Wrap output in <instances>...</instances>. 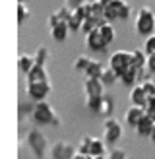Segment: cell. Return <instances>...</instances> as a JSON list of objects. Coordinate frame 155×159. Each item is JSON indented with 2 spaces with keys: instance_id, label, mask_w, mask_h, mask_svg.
Masks as SVG:
<instances>
[{
  "instance_id": "22",
  "label": "cell",
  "mask_w": 155,
  "mask_h": 159,
  "mask_svg": "<svg viewBox=\"0 0 155 159\" xmlns=\"http://www.w3.org/2000/svg\"><path fill=\"white\" fill-rule=\"evenodd\" d=\"M120 82H122L124 85H132V87H134V85L138 84V68L130 66L126 72L120 76Z\"/></svg>"
},
{
  "instance_id": "9",
  "label": "cell",
  "mask_w": 155,
  "mask_h": 159,
  "mask_svg": "<svg viewBox=\"0 0 155 159\" xmlns=\"http://www.w3.org/2000/svg\"><path fill=\"white\" fill-rule=\"evenodd\" d=\"M85 45H87V49L93 51V52H105L107 47H108L99 29H95V31H91V33L85 35Z\"/></svg>"
},
{
  "instance_id": "41",
  "label": "cell",
  "mask_w": 155,
  "mask_h": 159,
  "mask_svg": "<svg viewBox=\"0 0 155 159\" xmlns=\"http://www.w3.org/2000/svg\"><path fill=\"white\" fill-rule=\"evenodd\" d=\"M89 159H107V155H89Z\"/></svg>"
},
{
  "instance_id": "15",
  "label": "cell",
  "mask_w": 155,
  "mask_h": 159,
  "mask_svg": "<svg viewBox=\"0 0 155 159\" xmlns=\"http://www.w3.org/2000/svg\"><path fill=\"white\" fill-rule=\"evenodd\" d=\"M68 33H70V27H68V23H66V21H60V23H56L54 27H51V35H52L54 41H58V43L66 41Z\"/></svg>"
},
{
  "instance_id": "43",
  "label": "cell",
  "mask_w": 155,
  "mask_h": 159,
  "mask_svg": "<svg viewBox=\"0 0 155 159\" xmlns=\"http://www.w3.org/2000/svg\"><path fill=\"white\" fill-rule=\"evenodd\" d=\"M101 2H103L105 6H108V4H111V2H113V0H101Z\"/></svg>"
},
{
  "instance_id": "44",
  "label": "cell",
  "mask_w": 155,
  "mask_h": 159,
  "mask_svg": "<svg viewBox=\"0 0 155 159\" xmlns=\"http://www.w3.org/2000/svg\"><path fill=\"white\" fill-rule=\"evenodd\" d=\"M18 2H27V0H18Z\"/></svg>"
},
{
  "instance_id": "25",
  "label": "cell",
  "mask_w": 155,
  "mask_h": 159,
  "mask_svg": "<svg viewBox=\"0 0 155 159\" xmlns=\"http://www.w3.org/2000/svg\"><path fill=\"white\" fill-rule=\"evenodd\" d=\"M35 64H41V66H45L46 62H49V49H46V47H39V49L35 51Z\"/></svg>"
},
{
  "instance_id": "20",
  "label": "cell",
  "mask_w": 155,
  "mask_h": 159,
  "mask_svg": "<svg viewBox=\"0 0 155 159\" xmlns=\"http://www.w3.org/2000/svg\"><path fill=\"white\" fill-rule=\"evenodd\" d=\"M113 111H114V99L111 97V95H103V103H101V111H99V115H103L105 118L108 116H113Z\"/></svg>"
},
{
  "instance_id": "5",
  "label": "cell",
  "mask_w": 155,
  "mask_h": 159,
  "mask_svg": "<svg viewBox=\"0 0 155 159\" xmlns=\"http://www.w3.org/2000/svg\"><path fill=\"white\" fill-rule=\"evenodd\" d=\"M108 66L118 76H122L132 66V51H114L108 57Z\"/></svg>"
},
{
  "instance_id": "16",
  "label": "cell",
  "mask_w": 155,
  "mask_h": 159,
  "mask_svg": "<svg viewBox=\"0 0 155 159\" xmlns=\"http://www.w3.org/2000/svg\"><path fill=\"white\" fill-rule=\"evenodd\" d=\"M103 23H107V20L105 18H95V16H89L87 20L83 21V25H82V31L85 35L87 33H91V31H95V29H99Z\"/></svg>"
},
{
  "instance_id": "13",
  "label": "cell",
  "mask_w": 155,
  "mask_h": 159,
  "mask_svg": "<svg viewBox=\"0 0 155 159\" xmlns=\"http://www.w3.org/2000/svg\"><path fill=\"white\" fill-rule=\"evenodd\" d=\"M27 82H49V72H46V68L41 66V64H35L33 68L29 70V72L25 74Z\"/></svg>"
},
{
  "instance_id": "30",
  "label": "cell",
  "mask_w": 155,
  "mask_h": 159,
  "mask_svg": "<svg viewBox=\"0 0 155 159\" xmlns=\"http://www.w3.org/2000/svg\"><path fill=\"white\" fill-rule=\"evenodd\" d=\"M27 18H29V10H27L25 2H18V23L21 25Z\"/></svg>"
},
{
  "instance_id": "4",
  "label": "cell",
  "mask_w": 155,
  "mask_h": 159,
  "mask_svg": "<svg viewBox=\"0 0 155 159\" xmlns=\"http://www.w3.org/2000/svg\"><path fill=\"white\" fill-rule=\"evenodd\" d=\"M132 14V6L126 2V0H113L108 6H105V20L107 21H116V20H128Z\"/></svg>"
},
{
  "instance_id": "39",
  "label": "cell",
  "mask_w": 155,
  "mask_h": 159,
  "mask_svg": "<svg viewBox=\"0 0 155 159\" xmlns=\"http://www.w3.org/2000/svg\"><path fill=\"white\" fill-rule=\"evenodd\" d=\"M147 68H149L151 74H155V54H149V57H147Z\"/></svg>"
},
{
  "instance_id": "8",
  "label": "cell",
  "mask_w": 155,
  "mask_h": 159,
  "mask_svg": "<svg viewBox=\"0 0 155 159\" xmlns=\"http://www.w3.org/2000/svg\"><path fill=\"white\" fill-rule=\"evenodd\" d=\"M78 153V148H74L72 144H68L64 140H58L51 146V159H72L74 155Z\"/></svg>"
},
{
  "instance_id": "35",
  "label": "cell",
  "mask_w": 155,
  "mask_h": 159,
  "mask_svg": "<svg viewBox=\"0 0 155 159\" xmlns=\"http://www.w3.org/2000/svg\"><path fill=\"white\" fill-rule=\"evenodd\" d=\"M145 115L151 116L153 120H155V95H153V97H149V101H147V105H145Z\"/></svg>"
},
{
  "instance_id": "19",
  "label": "cell",
  "mask_w": 155,
  "mask_h": 159,
  "mask_svg": "<svg viewBox=\"0 0 155 159\" xmlns=\"http://www.w3.org/2000/svg\"><path fill=\"white\" fill-rule=\"evenodd\" d=\"M33 66H35V57L33 54H20L18 57V68L23 74H27Z\"/></svg>"
},
{
  "instance_id": "24",
  "label": "cell",
  "mask_w": 155,
  "mask_h": 159,
  "mask_svg": "<svg viewBox=\"0 0 155 159\" xmlns=\"http://www.w3.org/2000/svg\"><path fill=\"white\" fill-rule=\"evenodd\" d=\"M99 31H101V35H103V39L107 41V45H111L114 41V33H116V31H114V25H113L111 21L103 23V25L99 27Z\"/></svg>"
},
{
  "instance_id": "23",
  "label": "cell",
  "mask_w": 155,
  "mask_h": 159,
  "mask_svg": "<svg viewBox=\"0 0 155 159\" xmlns=\"http://www.w3.org/2000/svg\"><path fill=\"white\" fill-rule=\"evenodd\" d=\"M120 80V76L114 72V70L111 68V66H105V70H103V76H101V82H103L105 85H113V84H116Z\"/></svg>"
},
{
  "instance_id": "3",
  "label": "cell",
  "mask_w": 155,
  "mask_h": 159,
  "mask_svg": "<svg viewBox=\"0 0 155 159\" xmlns=\"http://www.w3.org/2000/svg\"><path fill=\"white\" fill-rule=\"evenodd\" d=\"M25 142H27V146L29 149L33 152L39 159H45L46 153L51 152V148H49V140H46V136L39 130V128H33V130H29L27 132V136H25Z\"/></svg>"
},
{
  "instance_id": "7",
  "label": "cell",
  "mask_w": 155,
  "mask_h": 159,
  "mask_svg": "<svg viewBox=\"0 0 155 159\" xmlns=\"http://www.w3.org/2000/svg\"><path fill=\"white\" fill-rule=\"evenodd\" d=\"M51 91H52L51 82H27V87H25L27 97L33 99L35 103L37 101H45L51 95Z\"/></svg>"
},
{
  "instance_id": "34",
  "label": "cell",
  "mask_w": 155,
  "mask_h": 159,
  "mask_svg": "<svg viewBox=\"0 0 155 159\" xmlns=\"http://www.w3.org/2000/svg\"><path fill=\"white\" fill-rule=\"evenodd\" d=\"M151 76H153V74L149 72V68H147V66L138 70V82H140V84H144V82H147V80H151Z\"/></svg>"
},
{
  "instance_id": "40",
  "label": "cell",
  "mask_w": 155,
  "mask_h": 159,
  "mask_svg": "<svg viewBox=\"0 0 155 159\" xmlns=\"http://www.w3.org/2000/svg\"><path fill=\"white\" fill-rule=\"evenodd\" d=\"M72 159H89V155H87V153H82V152H78V153H76Z\"/></svg>"
},
{
  "instance_id": "12",
  "label": "cell",
  "mask_w": 155,
  "mask_h": 159,
  "mask_svg": "<svg viewBox=\"0 0 155 159\" xmlns=\"http://www.w3.org/2000/svg\"><path fill=\"white\" fill-rule=\"evenodd\" d=\"M130 101H132V105H138V107H145V105H147L149 97H147V93L144 91V85H142V84H136L134 87H132V91H130Z\"/></svg>"
},
{
  "instance_id": "29",
  "label": "cell",
  "mask_w": 155,
  "mask_h": 159,
  "mask_svg": "<svg viewBox=\"0 0 155 159\" xmlns=\"http://www.w3.org/2000/svg\"><path fill=\"white\" fill-rule=\"evenodd\" d=\"M91 142H93V136H82L80 140V146H78V152H82V153H87L89 155V149H91Z\"/></svg>"
},
{
  "instance_id": "6",
  "label": "cell",
  "mask_w": 155,
  "mask_h": 159,
  "mask_svg": "<svg viewBox=\"0 0 155 159\" xmlns=\"http://www.w3.org/2000/svg\"><path fill=\"white\" fill-rule=\"evenodd\" d=\"M122 138V124L120 120H116L114 116H108L105 118L103 122V140L107 142V144H116Z\"/></svg>"
},
{
  "instance_id": "37",
  "label": "cell",
  "mask_w": 155,
  "mask_h": 159,
  "mask_svg": "<svg viewBox=\"0 0 155 159\" xmlns=\"http://www.w3.org/2000/svg\"><path fill=\"white\" fill-rule=\"evenodd\" d=\"M46 23H49V27H54L56 23H60V20H58V14H56V12H52V14L49 16V20H46Z\"/></svg>"
},
{
  "instance_id": "21",
  "label": "cell",
  "mask_w": 155,
  "mask_h": 159,
  "mask_svg": "<svg viewBox=\"0 0 155 159\" xmlns=\"http://www.w3.org/2000/svg\"><path fill=\"white\" fill-rule=\"evenodd\" d=\"M89 155H107V142L103 138H93Z\"/></svg>"
},
{
  "instance_id": "1",
  "label": "cell",
  "mask_w": 155,
  "mask_h": 159,
  "mask_svg": "<svg viewBox=\"0 0 155 159\" xmlns=\"http://www.w3.org/2000/svg\"><path fill=\"white\" fill-rule=\"evenodd\" d=\"M31 118L39 126H60V118L54 113V109L49 101H37L31 109Z\"/></svg>"
},
{
  "instance_id": "18",
  "label": "cell",
  "mask_w": 155,
  "mask_h": 159,
  "mask_svg": "<svg viewBox=\"0 0 155 159\" xmlns=\"http://www.w3.org/2000/svg\"><path fill=\"white\" fill-rule=\"evenodd\" d=\"M132 66L138 68V70L147 66V54H145V51H142V49H134V51H132Z\"/></svg>"
},
{
  "instance_id": "14",
  "label": "cell",
  "mask_w": 155,
  "mask_h": 159,
  "mask_svg": "<svg viewBox=\"0 0 155 159\" xmlns=\"http://www.w3.org/2000/svg\"><path fill=\"white\" fill-rule=\"evenodd\" d=\"M153 126H155V120H153L151 116H147V115H145L142 120H140V124L136 126L134 130H136V134H138L140 138H149V136H151Z\"/></svg>"
},
{
  "instance_id": "36",
  "label": "cell",
  "mask_w": 155,
  "mask_h": 159,
  "mask_svg": "<svg viewBox=\"0 0 155 159\" xmlns=\"http://www.w3.org/2000/svg\"><path fill=\"white\" fill-rule=\"evenodd\" d=\"M142 85H144V91L147 93V97H153L155 95V82L153 80H147V82H144Z\"/></svg>"
},
{
  "instance_id": "17",
  "label": "cell",
  "mask_w": 155,
  "mask_h": 159,
  "mask_svg": "<svg viewBox=\"0 0 155 159\" xmlns=\"http://www.w3.org/2000/svg\"><path fill=\"white\" fill-rule=\"evenodd\" d=\"M103 70H105V64L101 60H91V64L87 66V70H85V78H97V80H101Z\"/></svg>"
},
{
  "instance_id": "2",
  "label": "cell",
  "mask_w": 155,
  "mask_h": 159,
  "mask_svg": "<svg viewBox=\"0 0 155 159\" xmlns=\"http://www.w3.org/2000/svg\"><path fill=\"white\" fill-rule=\"evenodd\" d=\"M134 29L138 35L149 37L155 33V12L147 6H142L136 14V21H134Z\"/></svg>"
},
{
  "instance_id": "11",
  "label": "cell",
  "mask_w": 155,
  "mask_h": 159,
  "mask_svg": "<svg viewBox=\"0 0 155 159\" xmlns=\"http://www.w3.org/2000/svg\"><path fill=\"white\" fill-rule=\"evenodd\" d=\"M145 116V107H138V105H132L126 109V113H124V120L130 128H136L140 124V120Z\"/></svg>"
},
{
  "instance_id": "26",
  "label": "cell",
  "mask_w": 155,
  "mask_h": 159,
  "mask_svg": "<svg viewBox=\"0 0 155 159\" xmlns=\"http://www.w3.org/2000/svg\"><path fill=\"white\" fill-rule=\"evenodd\" d=\"M101 103H103V97H85V107H87L91 113H97L99 115Z\"/></svg>"
},
{
  "instance_id": "33",
  "label": "cell",
  "mask_w": 155,
  "mask_h": 159,
  "mask_svg": "<svg viewBox=\"0 0 155 159\" xmlns=\"http://www.w3.org/2000/svg\"><path fill=\"white\" fill-rule=\"evenodd\" d=\"M126 149H122V148H113L111 149V153L107 155V159H126Z\"/></svg>"
},
{
  "instance_id": "42",
  "label": "cell",
  "mask_w": 155,
  "mask_h": 159,
  "mask_svg": "<svg viewBox=\"0 0 155 159\" xmlns=\"http://www.w3.org/2000/svg\"><path fill=\"white\" fill-rule=\"evenodd\" d=\"M149 138H151V142L155 144V126H153V130H151V136H149Z\"/></svg>"
},
{
  "instance_id": "28",
  "label": "cell",
  "mask_w": 155,
  "mask_h": 159,
  "mask_svg": "<svg viewBox=\"0 0 155 159\" xmlns=\"http://www.w3.org/2000/svg\"><path fill=\"white\" fill-rule=\"evenodd\" d=\"M68 23V27L70 31H82V25H83V20L82 18H78V16L72 12V16H70V20L66 21Z\"/></svg>"
},
{
  "instance_id": "27",
  "label": "cell",
  "mask_w": 155,
  "mask_h": 159,
  "mask_svg": "<svg viewBox=\"0 0 155 159\" xmlns=\"http://www.w3.org/2000/svg\"><path fill=\"white\" fill-rule=\"evenodd\" d=\"M89 64H91V58H89V57H85V54H80V57L74 60V68L78 70V72H85Z\"/></svg>"
},
{
  "instance_id": "38",
  "label": "cell",
  "mask_w": 155,
  "mask_h": 159,
  "mask_svg": "<svg viewBox=\"0 0 155 159\" xmlns=\"http://www.w3.org/2000/svg\"><path fill=\"white\" fill-rule=\"evenodd\" d=\"M85 2H87V0H66V6H70L72 10H76V8H80Z\"/></svg>"
},
{
  "instance_id": "10",
  "label": "cell",
  "mask_w": 155,
  "mask_h": 159,
  "mask_svg": "<svg viewBox=\"0 0 155 159\" xmlns=\"http://www.w3.org/2000/svg\"><path fill=\"white\" fill-rule=\"evenodd\" d=\"M105 84L97 78H85L83 82V91H85V97H103L105 95Z\"/></svg>"
},
{
  "instance_id": "32",
  "label": "cell",
  "mask_w": 155,
  "mask_h": 159,
  "mask_svg": "<svg viewBox=\"0 0 155 159\" xmlns=\"http://www.w3.org/2000/svg\"><path fill=\"white\" fill-rule=\"evenodd\" d=\"M72 8H70V6H62V8H58V10H56V14H58V20L60 21H68L70 20V16H72Z\"/></svg>"
},
{
  "instance_id": "31",
  "label": "cell",
  "mask_w": 155,
  "mask_h": 159,
  "mask_svg": "<svg viewBox=\"0 0 155 159\" xmlns=\"http://www.w3.org/2000/svg\"><path fill=\"white\" fill-rule=\"evenodd\" d=\"M144 51H145L147 57H149V54H155V33H153V35H149V37H145Z\"/></svg>"
}]
</instances>
